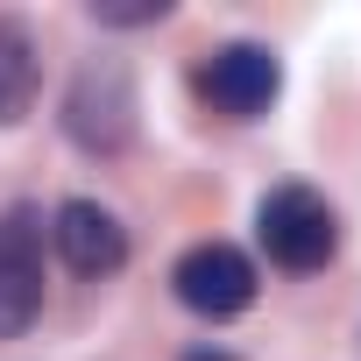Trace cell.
Wrapping results in <instances>:
<instances>
[{"instance_id": "8", "label": "cell", "mask_w": 361, "mask_h": 361, "mask_svg": "<svg viewBox=\"0 0 361 361\" xmlns=\"http://www.w3.org/2000/svg\"><path fill=\"white\" fill-rule=\"evenodd\" d=\"M185 361H241V354H227V347H192Z\"/></svg>"}, {"instance_id": "6", "label": "cell", "mask_w": 361, "mask_h": 361, "mask_svg": "<svg viewBox=\"0 0 361 361\" xmlns=\"http://www.w3.org/2000/svg\"><path fill=\"white\" fill-rule=\"evenodd\" d=\"M50 241H57V255L78 276H114L128 262V227L106 206H92V199H64L57 220H50Z\"/></svg>"}, {"instance_id": "3", "label": "cell", "mask_w": 361, "mask_h": 361, "mask_svg": "<svg viewBox=\"0 0 361 361\" xmlns=\"http://www.w3.org/2000/svg\"><path fill=\"white\" fill-rule=\"evenodd\" d=\"M43 312V213L8 206L0 213V340H22Z\"/></svg>"}, {"instance_id": "1", "label": "cell", "mask_w": 361, "mask_h": 361, "mask_svg": "<svg viewBox=\"0 0 361 361\" xmlns=\"http://www.w3.org/2000/svg\"><path fill=\"white\" fill-rule=\"evenodd\" d=\"M255 241L269 248L276 269L305 276V269H326V262H333L340 220H333V206H326L312 185H276V192L262 199V213H255Z\"/></svg>"}, {"instance_id": "7", "label": "cell", "mask_w": 361, "mask_h": 361, "mask_svg": "<svg viewBox=\"0 0 361 361\" xmlns=\"http://www.w3.org/2000/svg\"><path fill=\"white\" fill-rule=\"evenodd\" d=\"M36 43L22 22H0V128H15L29 106H36Z\"/></svg>"}, {"instance_id": "5", "label": "cell", "mask_w": 361, "mask_h": 361, "mask_svg": "<svg viewBox=\"0 0 361 361\" xmlns=\"http://www.w3.org/2000/svg\"><path fill=\"white\" fill-rule=\"evenodd\" d=\"M276 85H283V64L262 43H227V50H213L199 64V99L213 114H227V121H255L276 99Z\"/></svg>"}, {"instance_id": "2", "label": "cell", "mask_w": 361, "mask_h": 361, "mask_svg": "<svg viewBox=\"0 0 361 361\" xmlns=\"http://www.w3.org/2000/svg\"><path fill=\"white\" fill-rule=\"evenodd\" d=\"M64 128H71V142L92 149V156L128 149V135H135V85H128V64H114V57H106V64H85V71L71 78Z\"/></svg>"}, {"instance_id": "4", "label": "cell", "mask_w": 361, "mask_h": 361, "mask_svg": "<svg viewBox=\"0 0 361 361\" xmlns=\"http://www.w3.org/2000/svg\"><path fill=\"white\" fill-rule=\"evenodd\" d=\"M170 290H177V305L199 312V319H234V312L255 305V262L241 248H227V241H199V248L177 255Z\"/></svg>"}]
</instances>
